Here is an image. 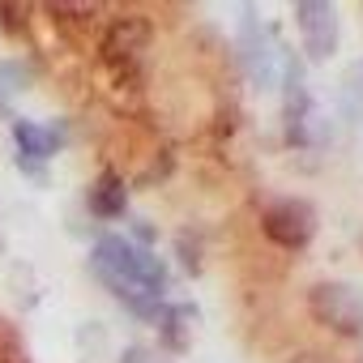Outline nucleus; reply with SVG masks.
<instances>
[{
	"mask_svg": "<svg viewBox=\"0 0 363 363\" xmlns=\"http://www.w3.org/2000/svg\"><path fill=\"white\" fill-rule=\"evenodd\" d=\"M150 48H154V22L145 13H116L99 30V60L107 77L124 90H137L145 82Z\"/></svg>",
	"mask_w": 363,
	"mask_h": 363,
	"instance_id": "nucleus-1",
	"label": "nucleus"
},
{
	"mask_svg": "<svg viewBox=\"0 0 363 363\" xmlns=\"http://www.w3.org/2000/svg\"><path fill=\"white\" fill-rule=\"evenodd\" d=\"M90 269L103 286L107 282H133V286L154 291V295H162L167 278H171L167 261L154 257V248H141L124 235H99L94 248H90Z\"/></svg>",
	"mask_w": 363,
	"mask_h": 363,
	"instance_id": "nucleus-2",
	"label": "nucleus"
},
{
	"mask_svg": "<svg viewBox=\"0 0 363 363\" xmlns=\"http://www.w3.org/2000/svg\"><path fill=\"white\" fill-rule=\"evenodd\" d=\"M316 206L303 197H269L261 206V235L282 252H303L316 240Z\"/></svg>",
	"mask_w": 363,
	"mask_h": 363,
	"instance_id": "nucleus-3",
	"label": "nucleus"
},
{
	"mask_svg": "<svg viewBox=\"0 0 363 363\" xmlns=\"http://www.w3.org/2000/svg\"><path fill=\"white\" fill-rule=\"evenodd\" d=\"M308 312L333 337H363V286L354 282H316L308 291Z\"/></svg>",
	"mask_w": 363,
	"mask_h": 363,
	"instance_id": "nucleus-4",
	"label": "nucleus"
},
{
	"mask_svg": "<svg viewBox=\"0 0 363 363\" xmlns=\"http://www.w3.org/2000/svg\"><path fill=\"white\" fill-rule=\"evenodd\" d=\"M278 56H282V48L269 35V26L257 18V9H244V22H240V60H244V73L252 77L257 90H274L282 82V73L274 69Z\"/></svg>",
	"mask_w": 363,
	"mask_h": 363,
	"instance_id": "nucleus-5",
	"label": "nucleus"
},
{
	"mask_svg": "<svg viewBox=\"0 0 363 363\" xmlns=\"http://www.w3.org/2000/svg\"><path fill=\"white\" fill-rule=\"evenodd\" d=\"M295 26H299V48L308 60H333L342 26H337V9L329 0H295Z\"/></svg>",
	"mask_w": 363,
	"mask_h": 363,
	"instance_id": "nucleus-6",
	"label": "nucleus"
},
{
	"mask_svg": "<svg viewBox=\"0 0 363 363\" xmlns=\"http://www.w3.org/2000/svg\"><path fill=\"white\" fill-rule=\"evenodd\" d=\"M13 145H18V158H30V162H52L69 137H65V124H43V120H13Z\"/></svg>",
	"mask_w": 363,
	"mask_h": 363,
	"instance_id": "nucleus-7",
	"label": "nucleus"
},
{
	"mask_svg": "<svg viewBox=\"0 0 363 363\" xmlns=\"http://www.w3.org/2000/svg\"><path fill=\"white\" fill-rule=\"evenodd\" d=\"M86 206H90L94 218H107V223H111V218H124V214H128V184H124V175L103 171L94 184H90Z\"/></svg>",
	"mask_w": 363,
	"mask_h": 363,
	"instance_id": "nucleus-8",
	"label": "nucleus"
},
{
	"mask_svg": "<svg viewBox=\"0 0 363 363\" xmlns=\"http://www.w3.org/2000/svg\"><path fill=\"white\" fill-rule=\"evenodd\" d=\"M43 18L60 35H86V30H94V26L107 22L99 5H43Z\"/></svg>",
	"mask_w": 363,
	"mask_h": 363,
	"instance_id": "nucleus-9",
	"label": "nucleus"
},
{
	"mask_svg": "<svg viewBox=\"0 0 363 363\" xmlns=\"http://www.w3.org/2000/svg\"><path fill=\"white\" fill-rule=\"evenodd\" d=\"M189 316H193V303H167L154 329L162 333V342H167V346L184 350V346H189Z\"/></svg>",
	"mask_w": 363,
	"mask_h": 363,
	"instance_id": "nucleus-10",
	"label": "nucleus"
},
{
	"mask_svg": "<svg viewBox=\"0 0 363 363\" xmlns=\"http://www.w3.org/2000/svg\"><path fill=\"white\" fill-rule=\"evenodd\" d=\"M30 22H35V9L30 5H0V30H5V35L22 39L30 30Z\"/></svg>",
	"mask_w": 363,
	"mask_h": 363,
	"instance_id": "nucleus-11",
	"label": "nucleus"
},
{
	"mask_svg": "<svg viewBox=\"0 0 363 363\" xmlns=\"http://www.w3.org/2000/svg\"><path fill=\"white\" fill-rule=\"evenodd\" d=\"M35 82V73L26 69V65H18V60H9V65H0V94H18V90H26Z\"/></svg>",
	"mask_w": 363,
	"mask_h": 363,
	"instance_id": "nucleus-12",
	"label": "nucleus"
},
{
	"mask_svg": "<svg viewBox=\"0 0 363 363\" xmlns=\"http://www.w3.org/2000/svg\"><path fill=\"white\" fill-rule=\"evenodd\" d=\"M175 252H179V265H184V269H189V278H197V274H201V257H197V240H193L189 231H184V235H179V240H175Z\"/></svg>",
	"mask_w": 363,
	"mask_h": 363,
	"instance_id": "nucleus-13",
	"label": "nucleus"
},
{
	"mask_svg": "<svg viewBox=\"0 0 363 363\" xmlns=\"http://www.w3.org/2000/svg\"><path fill=\"white\" fill-rule=\"evenodd\" d=\"M116 363H158V354L145 346V342H133V346H124L120 350V359Z\"/></svg>",
	"mask_w": 363,
	"mask_h": 363,
	"instance_id": "nucleus-14",
	"label": "nucleus"
},
{
	"mask_svg": "<svg viewBox=\"0 0 363 363\" xmlns=\"http://www.w3.org/2000/svg\"><path fill=\"white\" fill-rule=\"evenodd\" d=\"M359 252H363V235H359Z\"/></svg>",
	"mask_w": 363,
	"mask_h": 363,
	"instance_id": "nucleus-15",
	"label": "nucleus"
}]
</instances>
